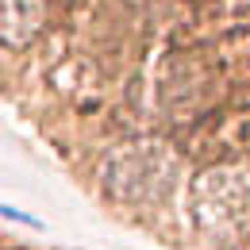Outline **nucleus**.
I'll list each match as a JSON object with an SVG mask.
<instances>
[{
  "mask_svg": "<svg viewBox=\"0 0 250 250\" xmlns=\"http://www.w3.org/2000/svg\"><path fill=\"white\" fill-rule=\"evenodd\" d=\"M0 216H4V219H16V223H27V227H39V231H42V219L27 216V212H20V208H8V204H0Z\"/></svg>",
  "mask_w": 250,
  "mask_h": 250,
  "instance_id": "1",
  "label": "nucleus"
}]
</instances>
